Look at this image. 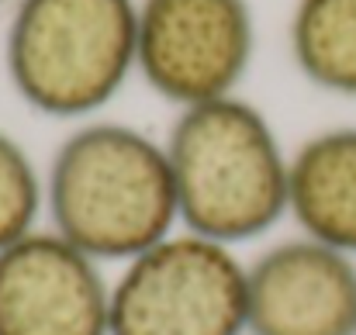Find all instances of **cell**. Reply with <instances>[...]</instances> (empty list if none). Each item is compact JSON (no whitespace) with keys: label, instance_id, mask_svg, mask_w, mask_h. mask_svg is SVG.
Wrapping results in <instances>:
<instances>
[{"label":"cell","instance_id":"1","mask_svg":"<svg viewBox=\"0 0 356 335\" xmlns=\"http://www.w3.org/2000/svg\"><path fill=\"white\" fill-rule=\"evenodd\" d=\"M49 228L94 256L128 263L180 231L166 142L121 121H83L45 166Z\"/></svg>","mask_w":356,"mask_h":335},{"label":"cell","instance_id":"2","mask_svg":"<svg viewBox=\"0 0 356 335\" xmlns=\"http://www.w3.org/2000/svg\"><path fill=\"white\" fill-rule=\"evenodd\" d=\"M163 142L184 231L236 249L287 218L291 152L256 104L222 97L184 108Z\"/></svg>","mask_w":356,"mask_h":335},{"label":"cell","instance_id":"3","mask_svg":"<svg viewBox=\"0 0 356 335\" xmlns=\"http://www.w3.org/2000/svg\"><path fill=\"white\" fill-rule=\"evenodd\" d=\"M135 45L138 0H17L3 66L31 111L87 121L124 90Z\"/></svg>","mask_w":356,"mask_h":335},{"label":"cell","instance_id":"4","mask_svg":"<svg viewBox=\"0 0 356 335\" xmlns=\"http://www.w3.org/2000/svg\"><path fill=\"white\" fill-rule=\"evenodd\" d=\"M111 335H249L245 263L232 245L173 231L121 263L111 280Z\"/></svg>","mask_w":356,"mask_h":335},{"label":"cell","instance_id":"5","mask_svg":"<svg viewBox=\"0 0 356 335\" xmlns=\"http://www.w3.org/2000/svg\"><path fill=\"white\" fill-rule=\"evenodd\" d=\"M252 56L249 0H138L135 73L177 111L236 97Z\"/></svg>","mask_w":356,"mask_h":335},{"label":"cell","instance_id":"6","mask_svg":"<svg viewBox=\"0 0 356 335\" xmlns=\"http://www.w3.org/2000/svg\"><path fill=\"white\" fill-rule=\"evenodd\" d=\"M0 335H111L104 263L52 228L0 249Z\"/></svg>","mask_w":356,"mask_h":335},{"label":"cell","instance_id":"7","mask_svg":"<svg viewBox=\"0 0 356 335\" xmlns=\"http://www.w3.org/2000/svg\"><path fill=\"white\" fill-rule=\"evenodd\" d=\"M249 335H356V256L294 235L245 263Z\"/></svg>","mask_w":356,"mask_h":335},{"label":"cell","instance_id":"8","mask_svg":"<svg viewBox=\"0 0 356 335\" xmlns=\"http://www.w3.org/2000/svg\"><path fill=\"white\" fill-rule=\"evenodd\" d=\"M287 218L301 235L356 256V124L325 128L291 152Z\"/></svg>","mask_w":356,"mask_h":335},{"label":"cell","instance_id":"9","mask_svg":"<svg viewBox=\"0 0 356 335\" xmlns=\"http://www.w3.org/2000/svg\"><path fill=\"white\" fill-rule=\"evenodd\" d=\"M298 73L336 97H356V0H298L291 14Z\"/></svg>","mask_w":356,"mask_h":335},{"label":"cell","instance_id":"10","mask_svg":"<svg viewBox=\"0 0 356 335\" xmlns=\"http://www.w3.org/2000/svg\"><path fill=\"white\" fill-rule=\"evenodd\" d=\"M45 215V173L28 149L0 128V249L42 228Z\"/></svg>","mask_w":356,"mask_h":335}]
</instances>
